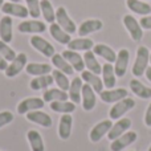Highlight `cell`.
<instances>
[{
  "label": "cell",
  "instance_id": "obj_1",
  "mask_svg": "<svg viewBox=\"0 0 151 151\" xmlns=\"http://www.w3.org/2000/svg\"><path fill=\"white\" fill-rule=\"evenodd\" d=\"M150 63V50L147 47H139L137 49V57L133 65V74L135 77H142L146 73V69L149 68Z\"/></svg>",
  "mask_w": 151,
  "mask_h": 151
},
{
  "label": "cell",
  "instance_id": "obj_2",
  "mask_svg": "<svg viewBox=\"0 0 151 151\" xmlns=\"http://www.w3.org/2000/svg\"><path fill=\"white\" fill-rule=\"evenodd\" d=\"M134 106H135V101H134L133 98H129V97L115 102L114 106H113L109 111L110 119H121V118L127 111H130Z\"/></svg>",
  "mask_w": 151,
  "mask_h": 151
},
{
  "label": "cell",
  "instance_id": "obj_3",
  "mask_svg": "<svg viewBox=\"0 0 151 151\" xmlns=\"http://www.w3.org/2000/svg\"><path fill=\"white\" fill-rule=\"evenodd\" d=\"M56 23L69 35H73L74 32H77V25L73 21V19L69 16L65 7H58L56 9Z\"/></svg>",
  "mask_w": 151,
  "mask_h": 151
},
{
  "label": "cell",
  "instance_id": "obj_4",
  "mask_svg": "<svg viewBox=\"0 0 151 151\" xmlns=\"http://www.w3.org/2000/svg\"><path fill=\"white\" fill-rule=\"evenodd\" d=\"M123 25L127 29L130 37L134 40V41H141L142 37H143V29H142L139 21L137 20L134 16L131 15H125L123 16Z\"/></svg>",
  "mask_w": 151,
  "mask_h": 151
},
{
  "label": "cell",
  "instance_id": "obj_5",
  "mask_svg": "<svg viewBox=\"0 0 151 151\" xmlns=\"http://www.w3.org/2000/svg\"><path fill=\"white\" fill-rule=\"evenodd\" d=\"M27 64H28V57H27V55L25 53H19V55L8 64L7 69L4 70L5 77H8V78L16 77L23 69H25Z\"/></svg>",
  "mask_w": 151,
  "mask_h": 151
},
{
  "label": "cell",
  "instance_id": "obj_6",
  "mask_svg": "<svg viewBox=\"0 0 151 151\" xmlns=\"http://www.w3.org/2000/svg\"><path fill=\"white\" fill-rule=\"evenodd\" d=\"M29 42H31V45L37 50V52H40L42 56H45V57H50V58H52V56L56 53L55 47H53V45L50 44L48 40H45L44 37L39 36V35L32 36L31 40H29Z\"/></svg>",
  "mask_w": 151,
  "mask_h": 151
},
{
  "label": "cell",
  "instance_id": "obj_7",
  "mask_svg": "<svg viewBox=\"0 0 151 151\" xmlns=\"http://www.w3.org/2000/svg\"><path fill=\"white\" fill-rule=\"evenodd\" d=\"M1 12L4 15H8L11 17H19V19H27L29 16L28 12V8L25 5L20 4V3H12V1H8L4 3L1 7Z\"/></svg>",
  "mask_w": 151,
  "mask_h": 151
},
{
  "label": "cell",
  "instance_id": "obj_8",
  "mask_svg": "<svg viewBox=\"0 0 151 151\" xmlns=\"http://www.w3.org/2000/svg\"><path fill=\"white\" fill-rule=\"evenodd\" d=\"M138 138V134L135 131H126L125 134H122L121 137H118L117 139L111 141V145H110V150L111 151H122L123 149L129 147L131 143L137 141Z\"/></svg>",
  "mask_w": 151,
  "mask_h": 151
},
{
  "label": "cell",
  "instance_id": "obj_9",
  "mask_svg": "<svg viewBox=\"0 0 151 151\" xmlns=\"http://www.w3.org/2000/svg\"><path fill=\"white\" fill-rule=\"evenodd\" d=\"M127 96H129V91L125 88L107 89V90H102L99 93V98L104 102H106V104H115V102L126 98Z\"/></svg>",
  "mask_w": 151,
  "mask_h": 151
},
{
  "label": "cell",
  "instance_id": "obj_10",
  "mask_svg": "<svg viewBox=\"0 0 151 151\" xmlns=\"http://www.w3.org/2000/svg\"><path fill=\"white\" fill-rule=\"evenodd\" d=\"M45 105V101L39 97H31V98H25L17 105V113L19 114H27L33 110L42 109Z\"/></svg>",
  "mask_w": 151,
  "mask_h": 151
},
{
  "label": "cell",
  "instance_id": "obj_11",
  "mask_svg": "<svg viewBox=\"0 0 151 151\" xmlns=\"http://www.w3.org/2000/svg\"><path fill=\"white\" fill-rule=\"evenodd\" d=\"M19 32L21 33H44L47 31V25L45 23L33 19V20H24L19 24L17 27Z\"/></svg>",
  "mask_w": 151,
  "mask_h": 151
},
{
  "label": "cell",
  "instance_id": "obj_12",
  "mask_svg": "<svg viewBox=\"0 0 151 151\" xmlns=\"http://www.w3.org/2000/svg\"><path fill=\"white\" fill-rule=\"evenodd\" d=\"M111 126H113L111 119H105V121L98 122L90 130V133H89V138H90V141L94 142V143H96V142H99L110 131Z\"/></svg>",
  "mask_w": 151,
  "mask_h": 151
},
{
  "label": "cell",
  "instance_id": "obj_13",
  "mask_svg": "<svg viewBox=\"0 0 151 151\" xmlns=\"http://www.w3.org/2000/svg\"><path fill=\"white\" fill-rule=\"evenodd\" d=\"M129 61H130V52L127 49H121L117 53V60H115V65H114V70L117 77H123L126 74L129 66Z\"/></svg>",
  "mask_w": 151,
  "mask_h": 151
},
{
  "label": "cell",
  "instance_id": "obj_14",
  "mask_svg": "<svg viewBox=\"0 0 151 151\" xmlns=\"http://www.w3.org/2000/svg\"><path fill=\"white\" fill-rule=\"evenodd\" d=\"M81 102H82V107L86 111H90L94 109L97 104V97H96V91L88 83L82 85V96H81Z\"/></svg>",
  "mask_w": 151,
  "mask_h": 151
},
{
  "label": "cell",
  "instance_id": "obj_15",
  "mask_svg": "<svg viewBox=\"0 0 151 151\" xmlns=\"http://www.w3.org/2000/svg\"><path fill=\"white\" fill-rule=\"evenodd\" d=\"M104 28V23L98 19H89V20H85L80 24L77 32L81 37H85L90 33H94V32H98Z\"/></svg>",
  "mask_w": 151,
  "mask_h": 151
},
{
  "label": "cell",
  "instance_id": "obj_16",
  "mask_svg": "<svg viewBox=\"0 0 151 151\" xmlns=\"http://www.w3.org/2000/svg\"><path fill=\"white\" fill-rule=\"evenodd\" d=\"M130 127H131L130 118H121V119H118L117 122L111 126L110 131L107 133V138H109V141H114V139H117L118 137H121L122 134H125Z\"/></svg>",
  "mask_w": 151,
  "mask_h": 151
},
{
  "label": "cell",
  "instance_id": "obj_17",
  "mask_svg": "<svg viewBox=\"0 0 151 151\" xmlns=\"http://www.w3.org/2000/svg\"><path fill=\"white\" fill-rule=\"evenodd\" d=\"M25 115L29 122H33L36 125L42 126V127H50L53 125V119L50 118V115L41 111V110H33V111L27 113Z\"/></svg>",
  "mask_w": 151,
  "mask_h": 151
},
{
  "label": "cell",
  "instance_id": "obj_18",
  "mask_svg": "<svg viewBox=\"0 0 151 151\" xmlns=\"http://www.w3.org/2000/svg\"><path fill=\"white\" fill-rule=\"evenodd\" d=\"M12 25H13V21L11 16L4 15L0 19V40H3L4 42H8V44L13 39Z\"/></svg>",
  "mask_w": 151,
  "mask_h": 151
},
{
  "label": "cell",
  "instance_id": "obj_19",
  "mask_svg": "<svg viewBox=\"0 0 151 151\" xmlns=\"http://www.w3.org/2000/svg\"><path fill=\"white\" fill-rule=\"evenodd\" d=\"M63 56H64V58L73 66V69L76 72H83V69H85V61H83V57L78 52L66 49L63 52Z\"/></svg>",
  "mask_w": 151,
  "mask_h": 151
},
{
  "label": "cell",
  "instance_id": "obj_20",
  "mask_svg": "<svg viewBox=\"0 0 151 151\" xmlns=\"http://www.w3.org/2000/svg\"><path fill=\"white\" fill-rule=\"evenodd\" d=\"M93 52L96 56H99V57H102L110 64L115 63V60H117V53L114 52L113 48H110L106 44H94Z\"/></svg>",
  "mask_w": 151,
  "mask_h": 151
},
{
  "label": "cell",
  "instance_id": "obj_21",
  "mask_svg": "<svg viewBox=\"0 0 151 151\" xmlns=\"http://www.w3.org/2000/svg\"><path fill=\"white\" fill-rule=\"evenodd\" d=\"M72 126H73V117L70 114H63L58 123V137L63 141L69 139L72 134Z\"/></svg>",
  "mask_w": 151,
  "mask_h": 151
},
{
  "label": "cell",
  "instance_id": "obj_22",
  "mask_svg": "<svg viewBox=\"0 0 151 151\" xmlns=\"http://www.w3.org/2000/svg\"><path fill=\"white\" fill-rule=\"evenodd\" d=\"M102 82L104 86L107 89H113L117 82V74H115L114 66L110 63H106L105 65H102Z\"/></svg>",
  "mask_w": 151,
  "mask_h": 151
},
{
  "label": "cell",
  "instance_id": "obj_23",
  "mask_svg": "<svg viewBox=\"0 0 151 151\" xmlns=\"http://www.w3.org/2000/svg\"><path fill=\"white\" fill-rule=\"evenodd\" d=\"M49 33L56 41L60 42V44H63V45H68L72 40L70 35H69L68 32L64 31L57 23H52L49 25Z\"/></svg>",
  "mask_w": 151,
  "mask_h": 151
},
{
  "label": "cell",
  "instance_id": "obj_24",
  "mask_svg": "<svg viewBox=\"0 0 151 151\" xmlns=\"http://www.w3.org/2000/svg\"><path fill=\"white\" fill-rule=\"evenodd\" d=\"M126 5L131 12L141 16H147L151 13V5L143 0H126Z\"/></svg>",
  "mask_w": 151,
  "mask_h": 151
},
{
  "label": "cell",
  "instance_id": "obj_25",
  "mask_svg": "<svg viewBox=\"0 0 151 151\" xmlns=\"http://www.w3.org/2000/svg\"><path fill=\"white\" fill-rule=\"evenodd\" d=\"M81 78H82V81H85V83L90 85L96 93H101L104 90V82L98 77V74H94L89 70H83L81 72Z\"/></svg>",
  "mask_w": 151,
  "mask_h": 151
},
{
  "label": "cell",
  "instance_id": "obj_26",
  "mask_svg": "<svg viewBox=\"0 0 151 151\" xmlns=\"http://www.w3.org/2000/svg\"><path fill=\"white\" fill-rule=\"evenodd\" d=\"M82 78L81 77H74L73 81L70 82L69 86V99L73 104H80L81 102V96H82Z\"/></svg>",
  "mask_w": 151,
  "mask_h": 151
},
{
  "label": "cell",
  "instance_id": "obj_27",
  "mask_svg": "<svg viewBox=\"0 0 151 151\" xmlns=\"http://www.w3.org/2000/svg\"><path fill=\"white\" fill-rule=\"evenodd\" d=\"M69 98V94L66 93L65 90L63 89H56V88H52V89H47L42 94V99L45 102H55V101H68Z\"/></svg>",
  "mask_w": 151,
  "mask_h": 151
},
{
  "label": "cell",
  "instance_id": "obj_28",
  "mask_svg": "<svg viewBox=\"0 0 151 151\" xmlns=\"http://www.w3.org/2000/svg\"><path fill=\"white\" fill-rule=\"evenodd\" d=\"M83 61H85V68H88L89 72H91L94 74H98V76L102 73V66L99 65L93 50H86L83 53Z\"/></svg>",
  "mask_w": 151,
  "mask_h": 151
},
{
  "label": "cell",
  "instance_id": "obj_29",
  "mask_svg": "<svg viewBox=\"0 0 151 151\" xmlns=\"http://www.w3.org/2000/svg\"><path fill=\"white\" fill-rule=\"evenodd\" d=\"M94 47V42L91 39H86V37H80V39H73L70 40V42L68 44V49L76 50V52H80V50H91Z\"/></svg>",
  "mask_w": 151,
  "mask_h": 151
},
{
  "label": "cell",
  "instance_id": "obj_30",
  "mask_svg": "<svg viewBox=\"0 0 151 151\" xmlns=\"http://www.w3.org/2000/svg\"><path fill=\"white\" fill-rule=\"evenodd\" d=\"M25 72L29 76H44L52 73V65L49 64H39V63H29L25 66Z\"/></svg>",
  "mask_w": 151,
  "mask_h": 151
},
{
  "label": "cell",
  "instance_id": "obj_31",
  "mask_svg": "<svg viewBox=\"0 0 151 151\" xmlns=\"http://www.w3.org/2000/svg\"><path fill=\"white\" fill-rule=\"evenodd\" d=\"M52 64L53 66H55L56 69H58V70H61L63 73H65L66 76H72L74 73V69L73 66L70 65V64L68 63V61L64 58L63 55H58V53H55V55L52 56Z\"/></svg>",
  "mask_w": 151,
  "mask_h": 151
},
{
  "label": "cell",
  "instance_id": "obj_32",
  "mask_svg": "<svg viewBox=\"0 0 151 151\" xmlns=\"http://www.w3.org/2000/svg\"><path fill=\"white\" fill-rule=\"evenodd\" d=\"M130 88H131V91H133L135 96H138L139 98H142V99L151 98V88H147L146 85H143V83L139 80H137V78L130 81Z\"/></svg>",
  "mask_w": 151,
  "mask_h": 151
},
{
  "label": "cell",
  "instance_id": "obj_33",
  "mask_svg": "<svg viewBox=\"0 0 151 151\" xmlns=\"http://www.w3.org/2000/svg\"><path fill=\"white\" fill-rule=\"evenodd\" d=\"M27 139H28L32 151H45L44 141H42V137L39 131L29 130L28 133H27Z\"/></svg>",
  "mask_w": 151,
  "mask_h": 151
},
{
  "label": "cell",
  "instance_id": "obj_34",
  "mask_svg": "<svg viewBox=\"0 0 151 151\" xmlns=\"http://www.w3.org/2000/svg\"><path fill=\"white\" fill-rule=\"evenodd\" d=\"M55 82L53 77L50 74H44V76H37L29 83V88L32 90H41V89H47L49 88L52 83Z\"/></svg>",
  "mask_w": 151,
  "mask_h": 151
},
{
  "label": "cell",
  "instance_id": "obj_35",
  "mask_svg": "<svg viewBox=\"0 0 151 151\" xmlns=\"http://www.w3.org/2000/svg\"><path fill=\"white\" fill-rule=\"evenodd\" d=\"M40 8H41V15L47 23L52 24L56 21V11L53 8L52 3L49 0H40Z\"/></svg>",
  "mask_w": 151,
  "mask_h": 151
},
{
  "label": "cell",
  "instance_id": "obj_36",
  "mask_svg": "<svg viewBox=\"0 0 151 151\" xmlns=\"http://www.w3.org/2000/svg\"><path fill=\"white\" fill-rule=\"evenodd\" d=\"M50 109L61 114H70L76 110V104L72 101H55L50 102Z\"/></svg>",
  "mask_w": 151,
  "mask_h": 151
},
{
  "label": "cell",
  "instance_id": "obj_37",
  "mask_svg": "<svg viewBox=\"0 0 151 151\" xmlns=\"http://www.w3.org/2000/svg\"><path fill=\"white\" fill-rule=\"evenodd\" d=\"M52 77L60 89H63V90H65V91L69 90L70 82H69V80H68V77H66L65 73H63V72L58 70V69H55V70H52Z\"/></svg>",
  "mask_w": 151,
  "mask_h": 151
},
{
  "label": "cell",
  "instance_id": "obj_38",
  "mask_svg": "<svg viewBox=\"0 0 151 151\" xmlns=\"http://www.w3.org/2000/svg\"><path fill=\"white\" fill-rule=\"evenodd\" d=\"M0 55H1L3 57L8 61V63H11V61H12L13 58L17 56L15 50H13L12 48L8 45V42H4L3 40H0Z\"/></svg>",
  "mask_w": 151,
  "mask_h": 151
},
{
  "label": "cell",
  "instance_id": "obj_39",
  "mask_svg": "<svg viewBox=\"0 0 151 151\" xmlns=\"http://www.w3.org/2000/svg\"><path fill=\"white\" fill-rule=\"evenodd\" d=\"M27 3V8L28 12L31 15V17L37 19L41 15V8H40V0H25Z\"/></svg>",
  "mask_w": 151,
  "mask_h": 151
},
{
  "label": "cell",
  "instance_id": "obj_40",
  "mask_svg": "<svg viewBox=\"0 0 151 151\" xmlns=\"http://www.w3.org/2000/svg\"><path fill=\"white\" fill-rule=\"evenodd\" d=\"M13 121V114L11 111H0V129L4 127V126L9 125Z\"/></svg>",
  "mask_w": 151,
  "mask_h": 151
},
{
  "label": "cell",
  "instance_id": "obj_41",
  "mask_svg": "<svg viewBox=\"0 0 151 151\" xmlns=\"http://www.w3.org/2000/svg\"><path fill=\"white\" fill-rule=\"evenodd\" d=\"M139 24H141L142 29H151V15L143 16V17L139 20Z\"/></svg>",
  "mask_w": 151,
  "mask_h": 151
},
{
  "label": "cell",
  "instance_id": "obj_42",
  "mask_svg": "<svg viewBox=\"0 0 151 151\" xmlns=\"http://www.w3.org/2000/svg\"><path fill=\"white\" fill-rule=\"evenodd\" d=\"M145 125L151 127V102L149 104V106H147L146 113H145Z\"/></svg>",
  "mask_w": 151,
  "mask_h": 151
},
{
  "label": "cell",
  "instance_id": "obj_43",
  "mask_svg": "<svg viewBox=\"0 0 151 151\" xmlns=\"http://www.w3.org/2000/svg\"><path fill=\"white\" fill-rule=\"evenodd\" d=\"M7 66H8V61L5 60V58L3 57L1 55H0V70L4 72L5 69H7Z\"/></svg>",
  "mask_w": 151,
  "mask_h": 151
},
{
  "label": "cell",
  "instance_id": "obj_44",
  "mask_svg": "<svg viewBox=\"0 0 151 151\" xmlns=\"http://www.w3.org/2000/svg\"><path fill=\"white\" fill-rule=\"evenodd\" d=\"M146 78L151 82V66H149V68L146 69Z\"/></svg>",
  "mask_w": 151,
  "mask_h": 151
},
{
  "label": "cell",
  "instance_id": "obj_45",
  "mask_svg": "<svg viewBox=\"0 0 151 151\" xmlns=\"http://www.w3.org/2000/svg\"><path fill=\"white\" fill-rule=\"evenodd\" d=\"M3 4H4V0H0V11H1V7H3Z\"/></svg>",
  "mask_w": 151,
  "mask_h": 151
},
{
  "label": "cell",
  "instance_id": "obj_46",
  "mask_svg": "<svg viewBox=\"0 0 151 151\" xmlns=\"http://www.w3.org/2000/svg\"><path fill=\"white\" fill-rule=\"evenodd\" d=\"M8 1H12V3H19L20 0H8Z\"/></svg>",
  "mask_w": 151,
  "mask_h": 151
},
{
  "label": "cell",
  "instance_id": "obj_47",
  "mask_svg": "<svg viewBox=\"0 0 151 151\" xmlns=\"http://www.w3.org/2000/svg\"><path fill=\"white\" fill-rule=\"evenodd\" d=\"M150 63H151V52H150Z\"/></svg>",
  "mask_w": 151,
  "mask_h": 151
},
{
  "label": "cell",
  "instance_id": "obj_48",
  "mask_svg": "<svg viewBox=\"0 0 151 151\" xmlns=\"http://www.w3.org/2000/svg\"><path fill=\"white\" fill-rule=\"evenodd\" d=\"M149 151H151V146H150V147H149Z\"/></svg>",
  "mask_w": 151,
  "mask_h": 151
}]
</instances>
